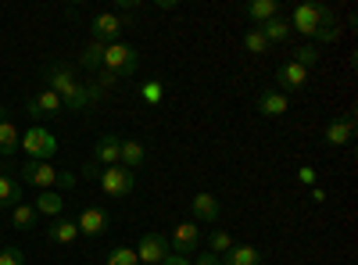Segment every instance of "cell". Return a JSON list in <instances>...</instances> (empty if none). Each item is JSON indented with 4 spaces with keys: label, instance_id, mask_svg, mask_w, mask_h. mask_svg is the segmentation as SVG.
Masks as SVG:
<instances>
[{
    "label": "cell",
    "instance_id": "19",
    "mask_svg": "<svg viewBox=\"0 0 358 265\" xmlns=\"http://www.w3.org/2000/svg\"><path fill=\"white\" fill-rule=\"evenodd\" d=\"M258 29H262V36L268 40V47H273V43H287V40L294 36V29H290V22H287L283 15H276V18L262 22Z\"/></svg>",
    "mask_w": 358,
    "mask_h": 265
},
{
    "label": "cell",
    "instance_id": "8",
    "mask_svg": "<svg viewBox=\"0 0 358 265\" xmlns=\"http://www.w3.org/2000/svg\"><path fill=\"white\" fill-rule=\"evenodd\" d=\"M165 255H169V241H165V233H143L140 237V248H136V258H140V265H162L165 262Z\"/></svg>",
    "mask_w": 358,
    "mask_h": 265
},
{
    "label": "cell",
    "instance_id": "31",
    "mask_svg": "<svg viewBox=\"0 0 358 265\" xmlns=\"http://www.w3.org/2000/svg\"><path fill=\"white\" fill-rule=\"evenodd\" d=\"M244 47L251 54H265L268 50V40L262 36V29H248V33H244Z\"/></svg>",
    "mask_w": 358,
    "mask_h": 265
},
{
    "label": "cell",
    "instance_id": "22",
    "mask_svg": "<svg viewBox=\"0 0 358 265\" xmlns=\"http://www.w3.org/2000/svg\"><path fill=\"white\" fill-rule=\"evenodd\" d=\"M36 215H50V219H57L65 212V197L57 194V190H40V197H36Z\"/></svg>",
    "mask_w": 358,
    "mask_h": 265
},
{
    "label": "cell",
    "instance_id": "24",
    "mask_svg": "<svg viewBox=\"0 0 358 265\" xmlns=\"http://www.w3.org/2000/svg\"><path fill=\"white\" fill-rule=\"evenodd\" d=\"M79 237V226L72 222V219H57L50 229H47V241L50 244H72Z\"/></svg>",
    "mask_w": 358,
    "mask_h": 265
},
{
    "label": "cell",
    "instance_id": "10",
    "mask_svg": "<svg viewBox=\"0 0 358 265\" xmlns=\"http://www.w3.org/2000/svg\"><path fill=\"white\" fill-rule=\"evenodd\" d=\"M305 86H308V69L294 65V62H283L276 69V90L280 94H301Z\"/></svg>",
    "mask_w": 358,
    "mask_h": 265
},
{
    "label": "cell",
    "instance_id": "11",
    "mask_svg": "<svg viewBox=\"0 0 358 265\" xmlns=\"http://www.w3.org/2000/svg\"><path fill=\"white\" fill-rule=\"evenodd\" d=\"M76 226H79L83 237H101V233H108V226H111V215L101 208V204H90V208L79 212Z\"/></svg>",
    "mask_w": 358,
    "mask_h": 265
},
{
    "label": "cell",
    "instance_id": "1",
    "mask_svg": "<svg viewBox=\"0 0 358 265\" xmlns=\"http://www.w3.org/2000/svg\"><path fill=\"white\" fill-rule=\"evenodd\" d=\"M43 79H47V90H54L57 97H62V104H65L69 111H79V108H86V104H90L86 86L76 79L72 65L54 62V65H47V69H43Z\"/></svg>",
    "mask_w": 358,
    "mask_h": 265
},
{
    "label": "cell",
    "instance_id": "5",
    "mask_svg": "<svg viewBox=\"0 0 358 265\" xmlns=\"http://www.w3.org/2000/svg\"><path fill=\"white\" fill-rule=\"evenodd\" d=\"M97 183L108 197H133L136 194V172H129L122 165H111V169H101Z\"/></svg>",
    "mask_w": 358,
    "mask_h": 265
},
{
    "label": "cell",
    "instance_id": "6",
    "mask_svg": "<svg viewBox=\"0 0 358 265\" xmlns=\"http://www.w3.org/2000/svg\"><path fill=\"white\" fill-rule=\"evenodd\" d=\"M126 33V18H118L115 11H101L94 15V22H90V40L94 43H118V36Z\"/></svg>",
    "mask_w": 358,
    "mask_h": 265
},
{
    "label": "cell",
    "instance_id": "38",
    "mask_svg": "<svg viewBox=\"0 0 358 265\" xmlns=\"http://www.w3.org/2000/svg\"><path fill=\"white\" fill-rule=\"evenodd\" d=\"M297 180H301V183H315V172H312V165H305V169H297Z\"/></svg>",
    "mask_w": 358,
    "mask_h": 265
},
{
    "label": "cell",
    "instance_id": "21",
    "mask_svg": "<svg viewBox=\"0 0 358 265\" xmlns=\"http://www.w3.org/2000/svg\"><path fill=\"white\" fill-rule=\"evenodd\" d=\"M219 262H222V265H262V255H258L251 244H233Z\"/></svg>",
    "mask_w": 358,
    "mask_h": 265
},
{
    "label": "cell",
    "instance_id": "3",
    "mask_svg": "<svg viewBox=\"0 0 358 265\" xmlns=\"http://www.w3.org/2000/svg\"><path fill=\"white\" fill-rule=\"evenodd\" d=\"M136 65H140V50L133 47V43H108L104 47V62H101V69H108V72H115L118 79L122 76H133L136 72Z\"/></svg>",
    "mask_w": 358,
    "mask_h": 265
},
{
    "label": "cell",
    "instance_id": "30",
    "mask_svg": "<svg viewBox=\"0 0 358 265\" xmlns=\"http://www.w3.org/2000/svg\"><path fill=\"white\" fill-rule=\"evenodd\" d=\"M312 40H319V43H334V40H341V25H337V18L322 22V25L315 29V36H312Z\"/></svg>",
    "mask_w": 358,
    "mask_h": 265
},
{
    "label": "cell",
    "instance_id": "32",
    "mask_svg": "<svg viewBox=\"0 0 358 265\" xmlns=\"http://www.w3.org/2000/svg\"><path fill=\"white\" fill-rule=\"evenodd\" d=\"M140 94H143L147 104H158V101L165 97V86H162L158 79H151V83H143V86H140Z\"/></svg>",
    "mask_w": 358,
    "mask_h": 265
},
{
    "label": "cell",
    "instance_id": "26",
    "mask_svg": "<svg viewBox=\"0 0 358 265\" xmlns=\"http://www.w3.org/2000/svg\"><path fill=\"white\" fill-rule=\"evenodd\" d=\"M101 62H104V43H94V40H90L86 50L79 54V69H90V72H94V69H101Z\"/></svg>",
    "mask_w": 358,
    "mask_h": 265
},
{
    "label": "cell",
    "instance_id": "4",
    "mask_svg": "<svg viewBox=\"0 0 358 265\" xmlns=\"http://www.w3.org/2000/svg\"><path fill=\"white\" fill-rule=\"evenodd\" d=\"M22 151L29 155V162H50V158L57 155V140H54L50 129L33 126V129L22 133Z\"/></svg>",
    "mask_w": 358,
    "mask_h": 265
},
{
    "label": "cell",
    "instance_id": "27",
    "mask_svg": "<svg viewBox=\"0 0 358 265\" xmlns=\"http://www.w3.org/2000/svg\"><path fill=\"white\" fill-rule=\"evenodd\" d=\"M290 62L301 65V69H315V65H319V47H315V43H301V47L294 50Z\"/></svg>",
    "mask_w": 358,
    "mask_h": 265
},
{
    "label": "cell",
    "instance_id": "34",
    "mask_svg": "<svg viewBox=\"0 0 358 265\" xmlns=\"http://www.w3.org/2000/svg\"><path fill=\"white\" fill-rule=\"evenodd\" d=\"M0 265H25L22 248H4V251H0Z\"/></svg>",
    "mask_w": 358,
    "mask_h": 265
},
{
    "label": "cell",
    "instance_id": "33",
    "mask_svg": "<svg viewBox=\"0 0 358 265\" xmlns=\"http://www.w3.org/2000/svg\"><path fill=\"white\" fill-rule=\"evenodd\" d=\"M115 83H118V76H115V72H108V69H101V76H97V83H94V86H97L101 97H104V94H111V90H115Z\"/></svg>",
    "mask_w": 358,
    "mask_h": 265
},
{
    "label": "cell",
    "instance_id": "12",
    "mask_svg": "<svg viewBox=\"0 0 358 265\" xmlns=\"http://www.w3.org/2000/svg\"><path fill=\"white\" fill-rule=\"evenodd\" d=\"M22 183H33L40 190H54L57 187V169L50 162H25L22 165Z\"/></svg>",
    "mask_w": 358,
    "mask_h": 265
},
{
    "label": "cell",
    "instance_id": "20",
    "mask_svg": "<svg viewBox=\"0 0 358 265\" xmlns=\"http://www.w3.org/2000/svg\"><path fill=\"white\" fill-rule=\"evenodd\" d=\"M143 162H147V147H143L140 140H122V155H118V165L129 169V172H136Z\"/></svg>",
    "mask_w": 358,
    "mask_h": 265
},
{
    "label": "cell",
    "instance_id": "23",
    "mask_svg": "<svg viewBox=\"0 0 358 265\" xmlns=\"http://www.w3.org/2000/svg\"><path fill=\"white\" fill-rule=\"evenodd\" d=\"M244 15L262 25V22H268V18L280 15V4H276V0H251V4H244Z\"/></svg>",
    "mask_w": 358,
    "mask_h": 265
},
{
    "label": "cell",
    "instance_id": "7",
    "mask_svg": "<svg viewBox=\"0 0 358 265\" xmlns=\"http://www.w3.org/2000/svg\"><path fill=\"white\" fill-rule=\"evenodd\" d=\"M29 119H36V122H43V119H54V115H62L65 111V104H62V97H57L54 90H47V86H43V90L40 94H33V97H29Z\"/></svg>",
    "mask_w": 358,
    "mask_h": 265
},
{
    "label": "cell",
    "instance_id": "15",
    "mask_svg": "<svg viewBox=\"0 0 358 265\" xmlns=\"http://www.w3.org/2000/svg\"><path fill=\"white\" fill-rule=\"evenodd\" d=\"M326 143L330 147H348L351 143V136H355V119L351 115H341V119H334L330 126H326Z\"/></svg>",
    "mask_w": 358,
    "mask_h": 265
},
{
    "label": "cell",
    "instance_id": "28",
    "mask_svg": "<svg viewBox=\"0 0 358 265\" xmlns=\"http://www.w3.org/2000/svg\"><path fill=\"white\" fill-rule=\"evenodd\" d=\"M208 248H212V255H226L229 248H233V237H229V233L226 229H212V237H208Z\"/></svg>",
    "mask_w": 358,
    "mask_h": 265
},
{
    "label": "cell",
    "instance_id": "35",
    "mask_svg": "<svg viewBox=\"0 0 358 265\" xmlns=\"http://www.w3.org/2000/svg\"><path fill=\"white\" fill-rule=\"evenodd\" d=\"M190 265H222V262H219V255H212V251H201Z\"/></svg>",
    "mask_w": 358,
    "mask_h": 265
},
{
    "label": "cell",
    "instance_id": "29",
    "mask_svg": "<svg viewBox=\"0 0 358 265\" xmlns=\"http://www.w3.org/2000/svg\"><path fill=\"white\" fill-rule=\"evenodd\" d=\"M108 265H140L133 248H111L108 251Z\"/></svg>",
    "mask_w": 358,
    "mask_h": 265
},
{
    "label": "cell",
    "instance_id": "14",
    "mask_svg": "<svg viewBox=\"0 0 358 265\" xmlns=\"http://www.w3.org/2000/svg\"><path fill=\"white\" fill-rule=\"evenodd\" d=\"M18 147H22V133H18V126L11 122L8 108H0V155L11 158V155L18 151Z\"/></svg>",
    "mask_w": 358,
    "mask_h": 265
},
{
    "label": "cell",
    "instance_id": "2",
    "mask_svg": "<svg viewBox=\"0 0 358 265\" xmlns=\"http://www.w3.org/2000/svg\"><path fill=\"white\" fill-rule=\"evenodd\" d=\"M330 18H337V11L330 8V4H297L294 11H290V29L294 33H301V36H315V29L322 25V22H330Z\"/></svg>",
    "mask_w": 358,
    "mask_h": 265
},
{
    "label": "cell",
    "instance_id": "9",
    "mask_svg": "<svg viewBox=\"0 0 358 265\" xmlns=\"http://www.w3.org/2000/svg\"><path fill=\"white\" fill-rule=\"evenodd\" d=\"M201 248V229L194 226V222H179L176 229H172V237H169V251L172 255H194Z\"/></svg>",
    "mask_w": 358,
    "mask_h": 265
},
{
    "label": "cell",
    "instance_id": "17",
    "mask_svg": "<svg viewBox=\"0 0 358 265\" xmlns=\"http://www.w3.org/2000/svg\"><path fill=\"white\" fill-rule=\"evenodd\" d=\"M255 104H258L262 115H268V119H280V115H287V104L290 101H287V94H280L276 86H273V90H262Z\"/></svg>",
    "mask_w": 358,
    "mask_h": 265
},
{
    "label": "cell",
    "instance_id": "36",
    "mask_svg": "<svg viewBox=\"0 0 358 265\" xmlns=\"http://www.w3.org/2000/svg\"><path fill=\"white\" fill-rule=\"evenodd\" d=\"M79 176H83V180H97V176H101V165H97V162H86Z\"/></svg>",
    "mask_w": 358,
    "mask_h": 265
},
{
    "label": "cell",
    "instance_id": "13",
    "mask_svg": "<svg viewBox=\"0 0 358 265\" xmlns=\"http://www.w3.org/2000/svg\"><path fill=\"white\" fill-rule=\"evenodd\" d=\"M118 155H122V140H118L115 133H108L94 143V158L90 162H97L101 169H111V165H118Z\"/></svg>",
    "mask_w": 358,
    "mask_h": 265
},
{
    "label": "cell",
    "instance_id": "39",
    "mask_svg": "<svg viewBox=\"0 0 358 265\" xmlns=\"http://www.w3.org/2000/svg\"><path fill=\"white\" fill-rule=\"evenodd\" d=\"M162 265H190V258H183V255H172V251H169Z\"/></svg>",
    "mask_w": 358,
    "mask_h": 265
},
{
    "label": "cell",
    "instance_id": "18",
    "mask_svg": "<svg viewBox=\"0 0 358 265\" xmlns=\"http://www.w3.org/2000/svg\"><path fill=\"white\" fill-rule=\"evenodd\" d=\"M15 204H22V180L4 169L0 172V208H15Z\"/></svg>",
    "mask_w": 358,
    "mask_h": 265
},
{
    "label": "cell",
    "instance_id": "37",
    "mask_svg": "<svg viewBox=\"0 0 358 265\" xmlns=\"http://www.w3.org/2000/svg\"><path fill=\"white\" fill-rule=\"evenodd\" d=\"M79 183V176H72V172H57V187H76Z\"/></svg>",
    "mask_w": 358,
    "mask_h": 265
},
{
    "label": "cell",
    "instance_id": "25",
    "mask_svg": "<svg viewBox=\"0 0 358 265\" xmlns=\"http://www.w3.org/2000/svg\"><path fill=\"white\" fill-rule=\"evenodd\" d=\"M36 219H40V215H36V208H33V204H25V201L11 208V222H15L18 229H33V226H36Z\"/></svg>",
    "mask_w": 358,
    "mask_h": 265
},
{
    "label": "cell",
    "instance_id": "16",
    "mask_svg": "<svg viewBox=\"0 0 358 265\" xmlns=\"http://www.w3.org/2000/svg\"><path fill=\"white\" fill-rule=\"evenodd\" d=\"M190 208H194V219H201V222H219V215H222V204L215 194H194Z\"/></svg>",
    "mask_w": 358,
    "mask_h": 265
}]
</instances>
